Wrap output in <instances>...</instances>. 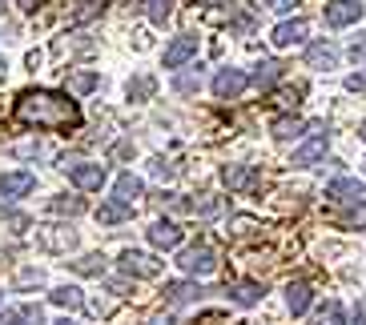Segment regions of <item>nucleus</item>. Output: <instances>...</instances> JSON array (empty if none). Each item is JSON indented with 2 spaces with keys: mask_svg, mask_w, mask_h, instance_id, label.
Masks as SVG:
<instances>
[{
  "mask_svg": "<svg viewBox=\"0 0 366 325\" xmlns=\"http://www.w3.org/2000/svg\"><path fill=\"white\" fill-rule=\"evenodd\" d=\"M294 4H302V0H266V9H274V12H290Z\"/></svg>",
  "mask_w": 366,
  "mask_h": 325,
  "instance_id": "ea45409f",
  "label": "nucleus"
},
{
  "mask_svg": "<svg viewBox=\"0 0 366 325\" xmlns=\"http://www.w3.org/2000/svg\"><path fill=\"white\" fill-rule=\"evenodd\" d=\"M177 265H182V273H189V277H209V273L217 269V253L214 245H189V249H182V257H177Z\"/></svg>",
  "mask_w": 366,
  "mask_h": 325,
  "instance_id": "f03ea898",
  "label": "nucleus"
},
{
  "mask_svg": "<svg viewBox=\"0 0 366 325\" xmlns=\"http://www.w3.org/2000/svg\"><path fill=\"white\" fill-rule=\"evenodd\" d=\"M334 65H338V48L334 44L318 41L306 48V68H334Z\"/></svg>",
  "mask_w": 366,
  "mask_h": 325,
  "instance_id": "6ab92c4d",
  "label": "nucleus"
},
{
  "mask_svg": "<svg viewBox=\"0 0 366 325\" xmlns=\"http://www.w3.org/2000/svg\"><path fill=\"white\" fill-rule=\"evenodd\" d=\"M306 129H314V125H306L302 117H278V120H274V137H278V141H290V137H302Z\"/></svg>",
  "mask_w": 366,
  "mask_h": 325,
  "instance_id": "393cba45",
  "label": "nucleus"
},
{
  "mask_svg": "<svg viewBox=\"0 0 366 325\" xmlns=\"http://www.w3.org/2000/svg\"><path fill=\"white\" fill-rule=\"evenodd\" d=\"M149 21H153V24H165V21H169V4H165V0H157V4L149 9Z\"/></svg>",
  "mask_w": 366,
  "mask_h": 325,
  "instance_id": "e433bc0d",
  "label": "nucleus"
},
{
  "mask_svg": "<svg viewBox=\"0 0 366 325\" xmlns=\"http://www.w3.org/2000/svg\"><path fill=\"white\" fill-rule=\"evenodd\" d=\"M350 61H355V65H366V33L350 44Z\"/></svg>",
  "mask_w": 366,
  "mask_h": 325,
  "instance_id": "c9c22d12",
  "label": "nucleus"
},
{
  "mask_svg": "<svg viewBox=\"0 0 366 325\" xmlns=\"http://www.w3.org/2000/svg\"><path fill=\"white\" fill-rule=\"evenodd\" d=\"M129 217H133V205H125V201L113 197V201H105V205L97 209V225H125Z\"/></svg>",
  "mask_w": 366,
  "mask_h": 325,
  "instance_id": "aec40b11",
  "label": "nucleus"
},
{
  "mask_svg": "<svg viewBox=\"0 0 366 325\" xmlns=\"http://www.w3.org/2000/svg\"><path fill=\"white\" fill-rule=\"evenodd\" d=\"M362 21V4L358 0H330L326 4V24L330 29H346V24Z\"/></svg>",
  "mask_w": 366,
  "mask_h": 325,
  "instance_id": "1a4fd4ad",
  "label": "nucleus"
},
{
  "mask_svg": "<svg viewBox=\"0 0 366 325\" xmlns=\"http://www.w3.org/2000/svg\"><path fill=\"white\" fill-rule=\"evenodd\" d=\"M334 221H338V225H346V229H366V201H355V209H350V213H338Z\"/></svg>",
  "mask_w": 366,
  "mask_h": 325,
  "instance_id": "c756f323",
  "label": "nucleus"
},
{
  "mask_svg": "<svg viewBox=\"0 0 366 325\" xmlns=\"http://www.w3.org/2000/svg\"><path fill=\"white\" fill-rule=\"evenodd\" d=\"M113 197H117V201H125V205H137L141 197H145V181H141V177H133V173H121L117 185H113Z\"/></svg>",
  "mask_w": 366,
  "mask_h": 325,
  "instance_id": "f3484780",
  "label": "nucleus"
},
{
  "mask_svg": "<svg viewBox=\"0 0 366 325\" xmlns=\"http://www.w3.org/2000/svg\"><path fill=\"white\" fill-rule=\"evenodd\" d=\"M0 325H44L41 305H9L0 309Z\"/></svg>",
  "mask_w": 366,
  "mask_h": 325,
  "instance_id": "4468645a",
  "label": "nucleus"
},
{
  "mask_svg": "<svg viewBox=\"0 0 366 325\" xmlns=\"http://www.w3.org/2000/svg\"><path fill=\"white\" fill-rule=\"evenodd\" d=\"M69 181H73L76 189H85V193H97L101 185L109 181V169H105V165H93V161L73 165V169H69Z\"/></svg>",
  "mask_w": 366,
  "mask_h": 325,
  "instance_id": "0eeeda50",
  "label": "nucleus"
},
{
  "mask_svg": "<svg viewBox=\"0 0 366 325\" xmlns=\"http://www.w3.org/2000/svg\"><path fill=\"white\" fill-rule=\"evenodd\" d=\"M197 56V36H177V41L169 44V48H165V68H182L185 61H194Z\"/></svg>",
  "mask_w": 366,
  "mask_h": 325,
  "instance_id": "ddd939ff",
  "label": "nucleus"
},
{
  "mask_svg": "<svg viewBox=\"0 0 366 325\" xmlns=\"http://www.w3.org/2000/svg\"><path fill=\"white\" fill-rule=\"evenodd\" d=\"M153 88H157L153 76H137V81H129V100H149Z\"/></svg>",
  "mask_w": 366,
  "mask_h": 325,
  "instance_id": "7c9ffc66",
  "label": "nucleus"
},
{
  "mask_svg": "<svg viewBox=\"0 0 366 325\" xmlns=\"http://www.w3.org/2000/svg\"><path fill=\"white\" fill-rule=\"evenodd\" d=\"M326 197H330V201H362L366 185L358 181V177H334V181L326 185Z\"/></svg>",
  "mask_w": 366,
  "mask_h": 325,
  "instance_id": "f8f14e48",
  "label": "nucleus"
},
{
  "mask_svg": "<svg viewBox=\"0 0 366 325\" xmlns=\"http://www.w3.org/2000/svg\"><path fill=\"white\" fill-rule=\"evenodd\" d=\"M222 181H226L229 193H258L262 169L258 165H226V169H222Z\"/></svg>",
  "mask_w": 366,
  "mask_h": 325,
  "instance_id": "7ed1b4c3",
  "label": "nucleus"
},
{
  "mask_svg": "<svg viewBox=\"0 0 366 325\" xmlns=\"http://www.w3.org/2000/svg\"><path fill=\"white\" fill-rule=\"evenodd\" d=\"M41 4H44V0H21V9H24V12H36Z\"/></svg>",
  "mask_w": 366,
  "mask_h": 325,
  "instance_id": "79ce46f5",
  "label": "nucleus"
},
{
  "mask_svg": "<svg viewBox=\"0 0 366 325\" xmlns=\"http://www.w3.org/2000/svg\"><path fill=\"white\" fill-rule=\"evenodd\" d=\"M173 209H185V213H194V217H217L222 213V197H197V201H173Z\"/></svg>",
  "mask_w": 366,
  "mask_h": 325,
  "instance_id": "412c9836",
  "label": "nucleus"
},
{
  "mask_svg": "<svg viewBox=\"0 0 366 325\" xmlns=\"http://www.w3.org/2000/svg\"><path fill=\"white\" fill-rule=\"evenodd\" d=\"M53 325H73V321H69V317H61V321H53Z\"/></svg>",
  "mask_w": 366,
  "mask_h": 325,
  "instance_id": "49530a36",
  "label": "nucleus"
},
{
  "mask_svg": "<svg viewBox=\"0 0 366 325\" xmlns=\"http://www.w3.org/2000/svg\"><path fill=\"white\" fill-rule=\"evenodd\" d=\"M306 33H310V24L302 21H282L278 29H274V33H269V44H274V48H294V44H302L306 41Z\"/></svg>",
  "mask_w": 366,
  "mask_h": 325,
  "instance_id": "9d476101",
  "label": "nucleus"
},
{
  "mask_svg": "<svg viewBox=\"0 0 366 325\" xmlns=\"http://www.w3.org/2000/svg\"><path fill=\"white\" fill-rule=\"evenodd\" d=\"M314 325H342V305L338 301H322L318 314H314Z\"/></svg>",
  "mask_w": 366,
  "mask_h": 325,
  "instance_id": "c85d7f7f",
  "label": "nucleus"
},
{
  "mask_svg": "<svg viewBox=\"0 0 366 325\" xmlns=\"http://www.w3.org/2000/svg\"><path fill=\"white\" fill-rule=\"evenodd\" d=\"M249 76L242 73V68H222V73L214 76V97L217 100H237L242 93H246Z\"/></svg>",
  "mask_w": 366,
  "mask_h": 325,
  "instance_id": "423d86ee",
  "label": "nucleus"
},
{
  "mask_svg": "<svg viewBox=\"0 0 366 325\" xmlns=\"http://www.w3.org/2000/svg\"><path fill=\"white\" fill-rule=\"evenodd\" d=\"M226 293H229V301H237V305H258L266 297V285L262 282H229Z\"/></svg>",
  "mask_w": 366,
  "mask_h": 325,
  "instance_id": "dca6fc26",
  "label": "nucleus"
},
{
  "mask_svg": "<svg viewBox=\"0 0 366 325\" xmlns=\"http://www.w3.org/2000/svg\"><path fill=\"white\" fill-rule=\"evenodd\" d=\"M69 85H73V93H93V88L101 85V76H97V73H76Z\"/></svg>",
  "mask_w": 366,
  "mask_h": 325,
  "instance_id": "72a5a7b5",
  "label": "nucleus"
},
{
  "mask_svg": "<svg viewBox=\"0 0 366 325\" xmlns=\"http://www.w3.org/2000/svg\"><path fill=\"white\" fill-rule=\"evenodd\" d=\"M149 169H153V177H173V173H177V165H169V161H162V157H157V161H153V165H149Z\"/></svg>",
  "mask_w": 366,
  "mask_h": 325,
  "instance_id": "4c0bfd02",
  "label": "nucleus"
},
{
  "mask_svg": "<svg viewBox=\"0 0 366 325\" xmlns=\"http://www.w3.org/2000/svg\"><path fill=\"white\" fill-rule=\"evenodd\" d=\"M0 4H4V0H0Z\"/></svg>",
  "mask_w": 366,
  "mask_h": 325,
  "instance_id": "de8ad7c7",
  "label": "nucleus"
},
{
  "mask_svg": "<svg viewBox=\"0 0 366 325\" xmlns=\"http://www.w3.org/2000/svg\"><path fill=\"white\" fill-rule=\"evenodd\" d=\"M282 81V65L278 61H258L254 65V76H249V85L254 88H274Z\"/></svg>",
  "mask_w": 366,
  "mask_h": 325,
  "instance_id": "4be33fe9",
  "label": "nucleus"
},
{
  "mask_svg": "<svg viewBox=\"0 0 366 325\" xmlns=\"http://www.w3.org/2000/svg\"><path fill=\"white\" fill-rule=\"evenodd\" d=\"M182 4H194V9H205V4H209V0H182Z\"/></svg>",
  "mask_w": 366,
  "mask_h": 325,
  "instance_id": "c03bdc74",
  "label": "nucleus"
},
{
  "mask_svg": "<svg viewBox=\"0 0 366 325\" xmlns=\"http://www.w3.org/2000/svg\"><path fill=\"white\" fill-rule=\"evenodd\" d=\"M49 209H53V213H65V217H81L85 213V201H81V197H53Z\"/></svg>",
  "mask_w": 366,
  "mask_h": 325,
  "instance_id": "cd10ccee",
  "label": "nucleus"
},
{
  "mask_svg": "<svg viewBox=\"0 0 366 325\" xmlns=\"http://www.w3.org/2000/svg\"><path fill=\"white\" fill-rule=\"evenodd\" d=\"M346 88H350V93H366V73H355V76H346Z\"/></svg>",
  "mask_w": 366,
  "mask_h": 325,
  "instance_id": "58836bf2",
  "label": "nucleus"
},
{
  "mask_svg": "<svg viewBox=\"0 0 366 325\" xmlns=\"http://www.w3.org/2000/svg\"><path fill=\"white\" fill-rule=\"evenodd\" d=\"M310 301H314V289L306 282H290V285H286V309H290L294 317L306 314V309H310Z\"/></svg>",
  "mask_w": 366,
  "mask_h": 325,
  "instance_id": "a211bd4d",
  "label": "nucleus"
},
{
  "mask_svg": "<svg viewBox=\"0 0 366 325\" xmlns=\"http://www.w3.org/2000/svg\"><path fill=\"white\" fill-rule=\"evenodd\" d=\"M205 289H197L194 282H169L165 285V301L169 305H185V301H197Z\"/></svg>",
  "mask_w": 366,
  "mask_h": 325,
  "instance_id": "5701e85b",
  "label": "nucleus"
},
{
  "mask_svg": "<svg viewBox=\"0 0 366 325\" xmlns=\"http://www.w3.org/2000/svg\"><path fill=\"white\" fill-rule=\"evenodd\" d=\"M49 301L61 305V309H85V297H81L76 285H56V289L49 293Z\"/></svg>",
  "mask_w": 366,
  "mask_h": 325,
  "instance_id": "b1692460",
  "label": "nucleus"
},
{
  "mask_svg": "<svg viewBox=\"0 0 366 325\" xmlns=\"http://www.w3.org/2000/svg\"><path fill=\"white\" fill-rule=\"evenodd\" d=\"M12 129H53L73 133L81 129V105L56 88H24L12 105Z\"/></svg>",
  "mask_w": 366,
  "mask_h": 325,
  "instance_id": "f257e3e1",
  "label": "nucleus"
},
{
  "mask_svg": "<svg viewBox=\"0 0 366 325\" xmlns=\"http://www.w3.org/2000/svg\"><path fill=\"white\" fill-rule=\"evenodd\" d=\"M117 265L125 277H157L162 273V261H153L149 253H141V249H125Z\"/></svg>",
  "mask_w": 366,
  "mask_h": 325,
  "instance_id": "39448f33",
  "label": "nucleus"
},
{
  "mask_svg": "<svg viewBox=\"0 0 366 325\" xmlns=\"http://www.w3.org/2000/svg\"><path fill=\"white\" fill-rule=\"evenodd\" d=\"M326 149H330V141H326V133H318V137H310L302 149H294V165L310 169V165H318V161L326 157Z\"/></svg>",
  "mask_w": 366,
  "mask_h": 325,
  "instance_id": "2eb2a0df",
  "label": "nucleus"
},
{
  "mask_svg": "<svg viewBox=\"0 0 366 325\" xmlns=\"http://www.w3.org/2000/svg\"><path fill=\"white\" fill-rule=\"evenodd\" d=\"M12 285H16V289H41V285H44V273H41V269H21Z\"/></svg>",
  "mask_w": 366,
  "mask_h": 325,
  "instance_id": "2f4dec72",
  "label": "nucleus"
},
{
  "mask_svg": "<svg viewBox=\"0 0 366 325\" xmlns=\"http://www.w3.org/2000/svg\"><path fill=\"white\" fill-rule=\"evenodd\" d=\"M258 221H254V217H234V221H229V233H234V237H249V233H258Z\"/></svg>",
  "mask_w": 366,
  "mask_h": 325,
  "instance_id": "473e14b6",
  "label": "nucleus"
},
{
  "mask_svg": "<svg viewBox=\"0 0 366 325\" xmlns=\"http://www.w3.org/2000/svg\"><path fill=\"white\" fill-rule=\"evenodd\" d=\"M133 9H153V4H157V0H129Z\"/></svg>",
  "mask_w": 366,
  "mask_h": 325,
  "instance_id": "37998d69",
  "label": "nucleus"
},
{
  "mask_svg": "<svg viewBox=\"0 0 366 325\" xmlns=\"http://www.w3.org/2000/svg\"><path fill=\"white\" fill-rule=\"evenodd\" d=\"M355 321H366V297L355 305Z\"/></svg>",
  "mask_w": 366,
  "mask_h": 325,
  "instance_id": "a19ab883",
  "label": "nucleus"
},
{
  "mask_svg": "<svg viewBox=\"0 0 366 325\" xmlns=\"http://www.w3.org/2000/svg\"><path fill=\"white\" fill-rule=\"evenodd\" d=\"M36 241H41L44 253H73L76 249V233L69 225H41L36 229Z\"/></svg>",
  "mask_w": 366,
  "mask_h": 325,
  "instance_id": "20e7f679",
  "label": "nucleus"
},
{
  "mask_svg": "<svg viewBox=\"0 0 366 325\" xmlns=\"http://www.w3.org/2000/svg\"><path fill=\"white\" fill-rule=\"evenodd\" d=\"M33 189H36V173H29V169H16V173H0V197H4V201L29 197Z\"/></svg>",
  "mask_w": 366,
  "mask_h": 325,
  "instance_id": "6e6552de",
  "label": "nucleus"
},
{
  "mask_svg": "<svg viewBox=\"0 0 366 325\" xmlns=\"http://www.w3.org/2000/svg\"><path fill=\"white\" fill-rule=\"evenodd\" d=\"M105 265H109V261L101 257V253H85L81 261H73V269L85 273V277H101V273H105Z\"/></svg>",
  "mask_w": 366,
  "mask_h": 325,
  "instance_id": "bb28decb",
  "label": "nucleus"
},
{
  "mask_svg": "<svg viewBox=\"0 0 366 325\" xmlns=\"http://www.w3.org/2000/svg\"><path fill=\"white\" fill-rule=\"evenodd\" d=\"M105 9H109V0H85V4L73 12V21H69V24H89V21H97V16H105Z\"/></svg>",
  "mask_w": 366,
  "mask_h": 325,
  "instance_id": "a878e982",
  "label": "nucleus"
},
{
  "mask_svg": "<svg viewBox=\"0 0 366 325\" xmlns=\"http://www.w3.org/2000/svg\"><path fill=\"white\" fill-rule=\"evenodd\" d=\"M149 245L153 249H177V245H182V225H177V221H153L149 225Z\"/></svg>",
  "mask_w": 366,
  "mask_h": 325,
  "instance_id": "9b49d317",
  "label": "nucleus"
},
{
  "mask_svg": "<svg viewBox=\"0 0 366 325\" xmlns=\"http://www.w3.org/2000/svg\"><path fill=\"white\" fill-rule=\"evenodd\" d=\"M197 85H202V76H197V73H185V76H177V85H173V88H177V93H194Z\"/></svg>",
  "mask_w": 366,
  "mask_h": 325,
  "instance_id": "f704fd0d",
  "label": "nucleus"
},
{
  "mask_svg": "<svg viewBox=\"0 0 366 325\" xmlns=\"http://www.w3.org/2000/svg\"><path fill=\"white\" fill-rule=\"evenodd\" d=\"M358 137H362V141H366V120H362V125H358Z\"/></svg>",
  "mask_w": 366,
  "mask_h": 325,
  "instance_id": "a18cd8bd",
  "label": "nucleus"
}]
</instances>
